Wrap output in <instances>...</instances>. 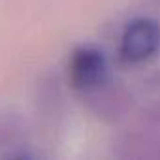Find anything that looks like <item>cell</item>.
I'll list each match as a JSON object with an SVG mask.
<instances>
[{"label": "cell", "mask_w": 160, "mask_h": 160, "mask_svg": "<svg viewBox=\"0 0 160 160\" xmlns=\"http://www.w3.org/2000/svg\"><path fill=\"white\" fill-rule=\"evenodd\" d=\"M115 154L121 158H160V106L143 111L117 138Z\"/></svg>", "instance_id": "6da1fadb"}, {"label": "cell", "mask_w": 160, "mask_h": 160, "mask_svg": "<svg viewBox=\"0 0 160 160\" xmlns=\"http://www.w3.org/2000/svg\"><path fill=\"white\" fill-rule=\"evenodd\" d=\"M160 49V23L154 17H136L132 19L122 34L119 51L122 60L130 64H141L152 58Z\"/></svg>", "instance_id": "7a4b0ae2"}, {"label": "cell", "mask_w": 160, "mask_h": 160, "mask_svg": "<svg viewBox=\"0 0 160 160\" xmlns=\"http://www.w3.org/2000/svg\"><path fill=\"white\" fill-rule=\"evenodd\" d=\"M36 113L38 121L49 130L55 132L62 119V91L60 81L53 73H45L36 87Z\"/></svg>", "instance_id": "5b68a950"}, {"label": "cell", "mask_w": 160, "mask_h": 160, "mask_svg": "<svg viewBox=\"0 0 160 160\" xmlns=\"http://www.w3.org/2000/svg\"><path fill=\"white\" fill-rule=\"evenodd\" d=\"M70 79L75 89L81 92L100 85L108 79V64L96 47H81L77 49L70 60Z\"/></svg>", "instance_id": "277c9868"}, {"label": "cell", "mask_w": 160, "mask_h": 160, "mask_svg": "<svg viewBox=\"0 0 160 160\" xmlns=\"http://www.w3.org/2000/svg\"><path fill=\"white\" fill-rule=\"evenodd\" d=\"M32 143L25 119L13 109L0 111V158H32Z\"/></svg>", "instance_id": "3957f363"}, {"label": "cell", "mask_w": 160, "mask_h": 160, "mask_svg": "<svg viewBox=\"0 0 160 160\" xmlns=\"http://www.w3.org/2000/svg\"><path fill=\"white\" fill-rule=\"evenodd\" d=\"M91 109L104 119H117L128 108V94L122 87L109 83V79L83 92Z\"/></svg>", "instance_id": "8992f818"}]
</instances>
